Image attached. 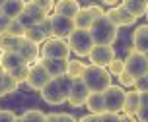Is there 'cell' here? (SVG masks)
Listing matches in <instances>:
<instances>
[{
  "label": "cell",
  "mask_w": 148,
  "mask_h": 122,
  "mask_svg": "<svg viewBox=\"0 0 148 122\" xmlns=\"http://www.w3.org/2000/svg\"><path fill=\"white\" fill-rule=\"evenodd\" d=\"M70 85H72V79L66 78V76H62V78L51 79L39 93H41V97H43V101L47 103V105L59 107V105H62V103H66Z\"/></svg>",
  "instance_id": "6da1fadb"
},
{
  "label": "cell",
  "mask_w": 148,
  "mask_h": 122,
  "mask_svg": "<svg viewBox=\"0 0 148 122\" xmlns=\"http://www.w3.org/2000/svg\"><path fill=\"white\" fill-rule=\"evenodd\" d=\"M90 35H92L94 45H97V47H113V43L117 41L119 29L115 27L105 16H101V18H97L96 22H94V25L90 27Z\"/></svg>",
  "instance_id": "7a4b0ae2"
},
{
  "label": "cell",
  "mask_w": 148,
  "mask_h": 122,
  "mask_svg": "<svg viewBox=\"0 0 148 122\" xmlns=\"http://www.w3.org/2000/svg\"><path fill=\"white\" fill-rule=\"evenodd\" d=\"M82 81L88 87L90 93H103L107 87H111V76L107 68H99V66L88 64L86 70L82 74Z\"/></svg>",
  "instance_id": "3957f363"
},
{
  "label": "cell",
  "mask_w": 148,
  "mask_h": 122,
  "mask_svg": "<svg viewBox=\"0 0 148 122\" xmlns=\"http://www.w3.org/2000/svg\"><path fill=\"white\" fill-rule=\"evenodd\" d=\"M66 43H68L70 52H74L80 58H86L92 52V49H94L92 35H90V31H84V29H74L70 33V37L66 39Z\"/></svg>",
  "instance_id": "277c9868"
},
{
  "label": "cell",
  "mask_w": 148,
  "mask_h": 122,
  "mask_svg": "<svg viewBox=\"0 0 148 122\" xmlns=\"http://www.w3.org/2000/svg\"><path fill=\"white\" fill-rule=\"evenodd\" d=\"M39 54L41 58H51V60H70V49L64 39H47L41 47H39Z\"/></svg>",
  "instance_id": "5b68a950"
},
{
  "label": "cell",
  "mask_w": 148,
  "mask_h": 122,
  "mask_svg": "<svg viewBox=\"0 0 148 122\" xmlns=\"http://www.w3.org/2000/svg\"><path fill=\"white\" fill-rule=\"evenodd\" d=\"M125 89L121 85H113L107 87L103 91V101H105V110L111 115H119L123 113V105H125Z\"/></svg>",
  "instance_id": "8992f818"
},
{
  "label": "cell",
  "mask_w": 148,
  "mask_h": 122,
  "mask_svg": "<svg viewBox=\"0 0 148 122\" xmlns=\"http://www.w3.org/2000/svg\"><path fill=\"white\" fill-rule=\"evenodd\" d=\"M125 72L131 74L134 79L144 78L148 72V58L146 54H140L136 50H131L125 58Z\"/></svg>",
  "instance_id": "52a82bcc"
},
{
  "label": "cell",
  "mask_w": 148,
  "mask_h": 122,
  "mask_svg": "<svg viewBox=\"0 0 148 122\" xmlns=\"http://www.w3.org/2000/svg\"><path fill=\"white\" fill-rule=\"evenodd\" d=\"M49 23H51V37H55V39H64L66 41L68 37H70V33L76 29L72 20L57 16V14L49 16Z\"/></svg>",
  "instance_id": "ba28073f"
},
{
  "label": "cell",
  "mask_w": 148,
  "mask_h": 122,
  "mask_svg": "<svg viewBox=\"0 0 148 122\" xmlns=\"http://www.w3.org/2000/svg\"><path fill=\"white\" fill-rule=\"evenodd\" d=\"M49 81H51V76L47 74V70H45L39 62H35V64L29 66V74H27V79H25V83L29 85V89L41 91Z\"/></svg>",
  "instance_id": "9c48e42d"
},
{
  "label": "cell",
  "mask_w": 148,
  "mask_h": 122,
  "mask_svg": "<svg viewBox=\"0 0 148 122\" xmlns=\"http://www.w3.org/2000/svg\"><path fill=\"white\" fill-rule=\"evenodd\" d=\"M88 58L92 62V66L107 68L115 60V50H113V47H97V45H94V49L88 54Z\"/></svg>",
  "instance_id": "30bf717a"
},
{
  "label": "cell",
  "mask_w": 148,
  "mask_h": 122,
  "mask_svg": "<svg viewBox=\"0 0 148 122\" xmlns=\"http://www.w3.org/2000/svg\"><path fill=\"white\" fill-rule=\"evenodd\" d=\"M88 97H90L88 87L84 85V81H82V79H76V81H72V85H70L66 103L70 105V107H84V105H86V101H88Z\"/></svg>",
  "instance_id": "8fae6325"
},
{
  "label": "cell",
  "mask_w": 148,
  "mask_h": 122,
  "mask_svg": "<svg viewBox=\"0 0 148 122\" xmlns=\"http://www.w3.org/2000/svg\"><path fill=\"white\" fill-rule=\"evenodd\" d=\"M105 18H107L117 29L119 27H129V25H134V23H136V18H133L121 4L115 6V8H111L109 12H105Z\"/></svg>",
  "instance_id": "7c38bea8"
},
{
  "label": "cell",
  "mask_w": 148,
  "mask_h": 122,
  "mask_svg": "<svg viewBox=\"0 0 148 122\" xmlns=\"http://www.w3.org/2000/svg\"><path fill=\"white\" fill-rule=\"evenodd\" d=\"M18 54H20V58H22L25 64H35V62H39V58H41V54H39V47L33 43H29L27 39H23V37H20V43H18V50H16Z\"/></svg>",
  "instance_id": "4fadbf2b"
},
{
  "label": "cell",
  "mask_w": 148,
  "mask_h": 122,
  "mask_svg": "<svg viewBox=\"0 0 148 122\" xmlns=\"http://www.w3.org/2000/svg\"><path fill=\"white\" fill-rule=\"evenodd\" d=\"M66 62L68 60H51V58H39V64L43 66L47 74L51 76V79L62 78L66 76Z\"/></svg>",
  "instance_id": "5bb4252c"
},
{
  "label": "cell",
  "mask_w": 148,
  "mask_h": 122,
  "mask_svg": "<svg viewBox=\"0 0 148 122\" xmlns=\"http://www.w3.org/2000/svg\"><path fill=\"white\" fill-rule=\"evenodd\" d=\"M80 4L76 2V0H60L55 4V10H53V14L57 16H62V18H68V20H74L76 14L80 12Z\"/></svg>",
  "instance_id": "9a60e30c"
},
{
  "label": "cell",
  "mask_w": 148,
  "mask_h": 122,
  "mask_svg": "<svg viewBox=\"0 0 148 122\" xmlns=\"http://www.w3.org/2000/svg\"><path fill=\"white\" fill-rule=\"evenodd\" d=\"M133 50L146 54L148 52V25H138L133 33Z\"/></svg>",
  "instance_id": "2e32d148"
},
{
  "label": "cell",
  "mask_w": 148,
  "mask_h": 122,
  "mask_svg": "<svg viewBox=\"0 0 148 122\" xmlns=\"http://www.w3.org/2000/svg\"><path fill=\"white\" fill-rule=\"evenodd\" d=\"M97 18L94 14H92V10H90L88 6L86 8H80V12L76 14V18H74V27L76 29H84V31H90V27L94 25V22H96Z\"/></svg>",
  "instance_id": "e0dca14e"
},
{
  "label": "cell",
  "mask_w": 148,
  "mask_h": 122,
  "mask_svg": "<svg viewBox=\"0 0 148 122\" xmlns=\"http://www.w3.org/2000/svg\"><path fill=\"white\" fill-rule=\"evenodd\" d=\"M138 108H140V93L138 91H127L125 93V105H123V113L125 116H134L138 113Z\"/></svg>",
  "instance_id": "ac0fdd59"
},
{
  "label": "cell",
  "mask_w": 148,
  "mask_h": 122,
  "mask_svg": "<svg viewBox=\"0 0 148 122\" xmlns=\"http://www.w3.org/2000/svg\"><path fill=\"white\" fill-rule=\"evenodd\" d=\"M84 107L90 110V115H96V116H101L105 115V101H103V93H90L88 101Z\"/></svg>",
  "instance_id": "d6986e66"
},
{
  "label": "cell",
  "mask_w": 148,
  "mask_h": 122,
  "mask_svg": "<svg viewBox=\"0 0 148 122\" xmlns=\"http://www.w3.org/2000/svg\"><path fill=\"white\" fill-rule=\"evenodd\" d=\"M23 6H25V2H22V0H6L0 10L8 20H18L23 12Z\"/></svg>",
  "instance_id": "ffe728a7"
},
{
  "label": "cell",
  "mask_w": 148,
  "mask_h": 122,
  "mask_svg": "<svg viewBox=\"0 0 148 122\" xmlns=\"http://www.w3.org/2000/svg\"><path fill=\"white\" fill-rule=\"evenodd\" d=\"M25 64L22 58H20V54L18 52H2V60H0V68L4 70V72H12L14 68H18V66ZM29 66V64H27Z\"/></svg>",
  "instance_id": "44dd1931"
},
{
  "label": "cell",
  "mask_w": 148,
  "mask_h": 122,
  "mask_svg": "<svg viewBox=\"0 0 148 122\" xmlns=\"http://www.w3.org/2000/svg\"><path fill=\"white\" fill-rule=\"evenodd\" d=\"M146 4L148 2H142V0H125L121 6L125 8L133 18L138 20V18H142V16H146Z\"/></svg>",
  "instance_id": "7402d4cb"
},
{
  "label": "cell",
  "mask_w": 148,
  "mask_h": 122,
  "mask_svg": "<svg viewBox=\"0 0 148 122\" xmlns=\"http://www.w3.org/2000/svg\"><path fill=\"white\" fill-rule=\"evenodd\" d=\"M86 66L80 58H74V60H68L66 62V78H70L72 81H76V79H82V74H84V70H86Z\"/></svg>",
  "instance_id": "603a6c76"
},
{
  "label": "cell",
  "mask_w": 148,
  "mask_h": 122,
  "mask_svg": "<svg viewBox=\"0 0 148 122\" xmlns=\"http://www.w3.org/2000/svg\"><path fill=\"white\" fill-rule=\"evenodd\" d=\"M23 12H25V14H27V16L31 18V20L35 22V25L43 23L45 20L49 18V16L45 14V12H41V10H39V6H37L33 0H31V2H25V6H23Z\"/></svg>",
  "instance_id": "cb8c5ba5"
},
{
  "label": "cell",
  "mask_w": 148,
  "mask_h": 122,
  "mask_svg": "<svg viewBox=\"0 0 148 122\" xmlns=\"http://www.w3.org/2000/svg\"><path fill=\"white\" fill-rule=\"evenodd\" d=\"M18 43H20V37H12L8 33L0 35V50L2 52H16L18 50Z\"/></svg>",
  "instance_id": "d4e9b609"
},
{
  "label": "cell",
  "mask_w": 148,
  "mask_h": 122,
  "mask_svg": "<svg viewBox=\"0 0 148 122\" xmlns=\"http://www.w3.org/2000/svg\"><path fill=\"white\" fill-rule=\"evenodd\" d=\"M18 87H20L18 81H16L10 74H4V78H2V81H0V97H6V95L14 93Z\"/></svg>",
  "instance_id": "484cf974"
},
{
  "label": "cell",
  "mask_w": 148,
  "mask_h": 122,
  "mask_svg": "<svg viewBox=\"0 0 148 122\" xmlns=\"http://www.w3.org/2000/svg\"><path fill=\"white\" fill-rule=\"evenodd\" d=\"M20 118H22V122H47V115H45L43 110H39V108L25 110Z\"/></svg>",
  "instance_id": "4316f807"
},
{
  "label": "cell",
  "mask_w": 148,
  "mask_h": 122,
  "mask_svg": "<svg viewBox=\"0 0 148 122\" xmlns=\"http://www.w3.org/2000/svg\"><path fill=\"white\" fill-rule=\"evenodd\" d=\"M12 78L18 81V85L20 83H25V79H27V74H29V66L27 64H22V66H18V68H14L12 72H8Z\"/></svg>",
  "instance_id": "83f0119b"
},
{
  "label": "cell",
  "mask_w": 148,
  "mask_h": 122,
  "mask_svg": "<svg viewBox=\"0 0 148 122\" xmlns=\"http://www.w3.org/2000/svg\"><path fill=\"white\" fill-rule=\"evenodd\" d=\"M107 72H109L111 78H113V76H115V78H119L121 74L125 72V60H123V58H117V56H115V60H113V62L107 66Z\"/></svg>",
  "instance_id": "f1b7e54d"
},
{
  "label": "cell",
  "mask_w": 148,
  "mask_h": 122,
  "mask_svg": "<svg viewBox=\"0 0 148 122\" xmlns=\"http://www.w3.org/2000/svg\"><path fill=\"white\" fill-rule=\"evenodd\" d=\"M47 122H78V120L72 115H66V113H49Z\"/></svg>",
  "instance_id": "f546056e"
},
{
  "label": "cell",
  "mask_w": 148,
  "mask_h": 122,
  "mask_svg": "<svg viewBox=\"0 0 148 122\" xmlns=\"http://www.w3.org/2000/svg\"><path fill=\"white\" fill-rule=\"evenodd\" d=\"M23 31H25V29L20 25V22H18V20H12L10 25H8L6 33H8V35H12V37H23Z\"/></svg>",
  "instance_id": "4dcf8cb0"
},
{
  "label": "cell",
  "mask_w": 148,
  "mask_h": 122,
  "mask_svg": "<svg viewBox=\"0 0 148 122\" xmlns=\"http://www.w3.org/2000/svg\"><path fill=\"white\" fill-rule=\"evenodd\" d=\"M37 6H39V10L41 12H45L47 16H51V12L55 10V2L53 0H33Z\"/></svg>",
  "instance_id": "1f68e13d"
},
{
  "label": "cell",
  "mask_w": 148,
  "mask_h": 122,
  "mask_svg": "<svg viewBox=\"0 0 148 122\" xmlns=\"http://www.w3.org/2000/svg\"><path fill=\"white\" fill-rule=\"evenodd\" d=\"M134 91H138V93H148V78H138L134 79Z\"/></svg>",
  "instance_id": "d6a6232c"
},
{
  "label": "cell",
  "mask_w": 148,
  "mask_h": 122,
  "mask_svg": "<svg viewBox=\"0 0 148 122\" xmlns=\"http://www.w3.org/2000/svg\"><path fill=\"white\" fill-rule=\"evenodd\" d=\"M119 85L121 87H134V78L131 76V74L123 72L121 76H119Z\"/></svg>",
  "instance_id": "836d02e7"
},
{
  "label": "cell",
  "mask_w": 148,
  "mask_h": 122,
  "mask_svg": "<svg viewBox=\"0 0 148 122\" xmlns=\"http://www.w3.org/2000/svg\"><path fill=\"white\" fill-rule=\"evenodd\" d=\"M16 113H12V110H2L0 108V122H16Z\"/></svg>",
  "instance_id": "e575fe53"
},
{
  "label": "cell",
  "mask_w": 148,
  "mask_h": 122,
  "mask_svg": "<svg viewBox=\"0 0 148 122\" xmlns=\"http://www.w3.org/2000/svg\"><path fill=\"white\" fill-rule=\"evenodd\" d=\"M10 22H12V20H8L6 16L2 14V10H0V35H4V33L8 31V25H10Z\"/></svg>",
  "instance_id": "d590c367"
},
{
  "label": "cell",
  "mask_w": 148,
  "mask_h": 122,
  "mask_svg": "<svg viewBox=\"0 0 148 122\" xmlns=\"http://www.w3.org/2000/svg\"><path fill=\"white\" fill-rule=\"evenodd\" d=\"M134 118H136V122H148V107H140Z\"/></svg>",
  "instance_id": "8d00e7d4"
},
{
  "label": "cell",
  "mask_w": 148,
  "mask_h": 122,
  "mask_svg": "<svg viewBox=\"0 0 148 122\" xmlns=\"http://www.w3.org/2000/svg\"><path fill=\"white\" fill-rule=\"evenodd\" d=\"M121 115H111V113H105V115L99 116V122H119Z\"/></svg>",
  "instance_id": "74e56055"
},
{
  "label": "cell",
  "mask_w": 148,
  "mask_h": 122,
  "mask_svg": "<svg viewBox=\"0 0 148 122\" xmlns=\"http://www.w3.org/2000/svg\"><path fill=\"white\" fill-rule=\"evenodd\" d=\"M90 10H92V14L96 16V18H101V16H105V10L99 4H92V6H88Z\"/></svg>",
  "instance_id": "f35d334b"
},
{
  "label": "cell",
  "mask_w": 148,
  "mask_h": 122,
  "mask_svg": "<svg viewBox=\"0 0 148 122\" xmlns=\"http://www.w3.org/2000/svg\"><path fill=\"white\" fill-rule=\"evenodd\" d=\"M78 122H99V116H96V115H86V116H82Z\"/></svg>",
  "instance_id": "ab89813d"
},
{
  "label": "cell",
  "mask_w": 148,
  "mask_h": 122,
  "mask_svg": "<svg viewBox=\"0 0 148 122\" xmlns=\"http://www.w3.org/2000/svg\"><path fill=\"white\" fill-rule=\"evenodd\" d=\"M140 107H148V93H140Z\"/></svg>",
  "instance_id": "60d3db41"
},
{
  "label": "cell",
  "mask_w": 148,
  "mask_h": 122,
  "mask_svg": "<svg viewBox=\"0 0 148 122\" xmlns=\"http://www.w3.org/2000/svg\"><path fill=\"white\" fill-rule=\"evenodd\" d=\"M119 122H136V118H134V116H121Z\"/></svg>",
  "instance_id": "b9f144b4"
},
{
  "label": "cell",
  "mask_w": 148,
  "mask_h": 122,
  "mask_svg": "<svg viewBox=\"0 0 148 122\" xmlns=\"http://www.w3.org/2000/svg\"><path fill=\"white\" fill-rule=\"evenodd\" d=\"M4 74H6V72H4V70L0 68V81H2V78H4Z\"/></svg>",
  "instance_id": "7bdbcfd3"
},
{
  "label": "cell",
  "mask_w": 148,
  "mask_h": 122,
  "mask_svg": "<svg viewBox=\"0 0 148 122\" xmlns=\"http://www.w3.org/2000/svg\"><path fill=\"white\" fill-rule=\"evenodd\" d=\"M146 20H148V4H146Z\"/></svg>",
  "instance_id": "ee69618b"
},
{
  "label": "cell",
  "mask_w": 148,
  "mask_h": 122,
  "mask_svg": "<svg viewBox=\"0 0 148 122\" xmlns=\"http://www.w3.org/2000/svg\"><path fill=\"white\" fill-rule=\"evenodd\" d=\"M16 122H22V118H20V116H18V118H16Z\"/></svg>",
  "instance_id": "f6af8a7d"
},
{
  "label": "cell",
  "mask_w": 148,
  "mask_h": 122,
  "mask_svg": "<svg viewBox=\"0 0 148 122\" xmlns=\"http://www.w3.org/2000/svg\"><path fill=\"white\" fill-rule=\"evenodd\" d=\"M0 60H2V50H0Z\"/></svg>",
  "instance_id": "bcb514c9"
},
{
  "label": "cell",
  "mask_w": 148,
  "mask_h": 122,
  "mask_svg": "<svg viewBox=\"0 0 148 122\" xmlns=\"http://www.w3.org/2000/svg\"><path fill=\"white\" fill-rule=\"evenodd\" d=\"M146 78H148V72H146Z\"/></svg>",
  "instance_id": "7dc6e473"
},
{
  "label": "cell",
  "mask_w": 148,
  "mask_h": 122,
  "mask_svg": "<svg viewBox=\"0 0 148 122\" xmlns=\"http://www.w3.org/2000/svg\"><path fill=\"white\" fill-rule=\"evenodd\" d=\"M146 58H148V52H146Z\"/></svg>",
  "instance_id": "c3c4849f"
}]
</instances>
